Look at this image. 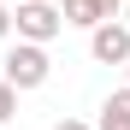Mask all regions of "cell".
Listing matches in <instances>:
<instances>
[{"label": "cell", "instance_id": "5", "mask_svg": "<svg viewBox=\"0 0 130 130\" xmlns=\"http://www.w3.org/2000/svg\"><path fill=\"white\" fill-rule=\"evenodd\" d=\"M101 124H124V130H130V83H124L118 95H106V106H101Z\"/></svg>", "mask_w": 130, "mask_h": 130}, {"label": "cell", "instance_id": "9", "mask_svg": "<svg viewBox=\"0 0 130 130\" xmlns=\"http://www.w3.org/2000/svg\"><path fill=\"white\" fill-rule=\"evenodd\" d=\"M101 130H124V124H101Z\"/></svg>", "mask_w": 130, "mask_h": 130}, {"label": "cell", "instance_id": "6", "mask_svg": "<svg viewBox=\"0 0 130 130\" xmlns=\"http://www.w3.org/2000/svg\"><path fill=\"white\" fill-rule=\"evenodd\" d=\"M12 112H18V89H12V83H6V77H0V124H6Z\"/></svg>", "mask_w": 130, "mask_h": 130}, {"label": "cell", "instance_id": "11", "mask_svg": "<svg viewBox=\"0 0 130 130\" xmlns=\"http://www.w3.org/2000/svg\"><path fill=\"white\" fill-rule=\"evenodd\" d=\"M124 71H130V65H124Z\"/></svg>", "mask_w": 130, "mask_h": 130}, {"label": "cell", "instance_id": "8", "mask_svg": "<svg viewBox=\"0 0 130 130\" xmlns=\"http://www.w3.org/2000/svg\"><path fill=\"white\" fill-rule=\"evenodd\" d=\"M53 130H89V124H83V118H59Z\"/></svg>", "mask_w": 130, "mask_h": 130}, {"label": "cell", "instance_id": "7", "mask_svg": "<svg viewBox=\"0 0 130 130\" xmlns=\"http://www.w3.org/2000/svg\"><path fill=\"white\" fill-rule=\"evenodd\" d=\"M12 30H18V12H12V6H6V0H0V41H6V36H12Z\"/></svg>", "mask_w": 130, "mask_h": 130}, {"label": "cell", "instance_id": "4", "mask_svg": "<svg viewBox=\"0 0 130 130\" xmlns=\"http://www.w3.org/2000/svg\"><path fill=\"white\" fill-rule=\"evenodd\" d=\"M112 18H118V12L106 6V0H65V24H77V30H89V36H95L101 24H112Z\"/></svg>", "mask_w": 130, "mask_h": 130}, {"label": "cell", "instance_id": "10", "mask_svg": "<svg viewBox=\"0 0 130 130\" xmlns=\"http://www.w3.org/2000/svg\"><path fill=\"white\" fill-rule=\"evenodd\" d=\"M106 6H112V12H118V0H106Z\"/></svg>", "mask_w": 130, "mask_h": 130}, {"label": "cell", "instance_id": "2", "mask_svg": "<svg viewBox=\"0 0 130 130\" xmlns=\"http://www.w3.org/2000/svg\"><path fill=\"white\" fill-rule=\"evenodd\" d=\"M12 83V89H41V83L53 77V59H47V47H30V41H18V47L6 53V71H0Z\"/></svg>", "mask_w": 130, "mask_h": 130}, {"label": "cell", "instance_id": "3", "mask_svg": "<svg viewBox=\"0 0 130 130\" xmlns=\"http://www.w3.org/2000/svg\"><path fill=\"white\" fill-rule=\"evenodd\" d=\"M89 53H95V65H130V30L118 24H101L95 36H89Z\"/></svg>", "mask_w": 130, "mask_h": 130}, {"label": "cell", "instance_id": "1", "mask_svg": "<svg viewBox=\"0 0 130 130\" xmlns=\"http://www.w3.org/2000/svg\"><path fill=\"white\" fill-rule=\"evenodd\" d=\"M59 30H65V6H53V0H24V6H18V41L47 47Z\"/></svg>", "mask_w": 130, "mask_h": 130}]
</instances>
